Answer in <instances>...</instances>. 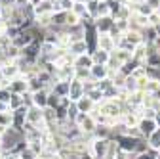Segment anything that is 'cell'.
Instances as JSON below:
<instances>
[{
  "label": "cell",
  "mask_w": 160,
  "mask_h": 159,
  "mask_svg": "<svg viewBox=\"0 0 160 159\" xmlns=\"http://www.w3.org/2000/svg\"><path fill=\"white\" fill-rule=\"evenodd\" d=\"M8 90L12 94H25L29 92V85H27V79L23 75H17L15 79H12L10 85H8Z\"/></svg>",
  "instance_id": "obj_1"
},
{
  "label": "cell",
  "mask_w": 160,
  "mask_h": 159,
  "mask_svg": "<svg viewBox=\"0 0 160 159\" xmlns=\"http://www.w3.org/2000/svg\"><path fill=\"white\" fill-rule=\"evenodd\" d=\"M48 92L50 90H46V88H40L36 92H31V106H36L40 109L48 107Z\"/></svg>",
  "instance_id": "obj_2"
},
{
  "label": "cell",
  "mask_w": 160,
  "mask_h": 159,
  "mask_svg": "<svg viewBox=\"0 0 160 159\" xmlns=\"http://www.w3.org/2000/svg\"><path fill=\"white\" fill-rule=\"evenodd\" d=\"M84 96V86H82V83L80 81H76V79H72V81L69 83V100L71 102H78L80 98Z\"/></svg>",
  "instance_id": "obj_3"
},
{
  "label": "cell",
  "mask_w": 160,
  "mask_h": 159,
  "mask_svg": "<svg viewBox=\"0 0 160 159\" xmlns=\"http://www.w3.org/2000/svg\"><path fill=\"white\" fill-rule=\"evenodd\" d=\"M93 65V59L90 54H80V56H74V62H72V67L74 69H90Z\"/></svg>",
  "instance_id": "obj_4"
},
{
  "label": "cell",
  "mask_w": 160,
  "mask_h": 159,
  "mask_svg": "<svg viewBox=\"0 0 160 159\" xmlns=\"http://www.w3.org/2000/svg\"><path fill=\"white\" fill-rule=\"evenodd\" d=\"M137 129H139V132H141V136H149V134L154 132V129H158V127H156V123H154V119H141Z\"/></svg>",
  "instance_id": "obj_5"
},
{
  "label": "cell",
  "mask_w": 160,
  "mask_h": 159,
  "mask_svg": "<svg viewBox=\"0 0 160 159\" xmlns=\"http://www.w3.org/2000/svg\"><path fill=\"white\" fill-rule=\"evenodd\" d=\"M74 104H76V107H78V111H80V113H90V109L93 107V102L90 100V98H88L86 94H84L82 98H80L78 102H74Z\"/></svg>",
  "instance_id": "obj_6"
},
{
  "label": "cell",
  "mask_w": 160,
  "mask_h": 159,
  "mask_svg": "<svg viewBox=\"0 0 160 159\" xmlns=\"http://www.w3.org/2000/svg\"><path fill=\"white\" fill-rule=\"evenodd\" d=\"M21 106H25L23 96H21V94H12L10 102H8V109H10V111H15L17 107H21Z\"/></svg>",
  "instance_id": "obj_7"
},
{
  "label": "cell",
  "mask_w": 160,
  "mask_h": 159,
  "mask_svg": "<svg viewBox=\"0 0 160 159\" xmlns=\"http://www.w3.org/2000/svg\"><path fill=\"white\" fill-rule=\"evenodd\" d=\"M12 121H13V115L12 111H0V127L2 129H12Z\"/></svg>",
  "instance_id": "obj_8"
},
{
  "label": "cell",
  "mask_w": 160,
  "mask_h": 159,
  "mask_svg": "<svg viewBox=\"0 0 160 159\" xmlns=\"http://www.w3.org/2000/svg\"><path fill=\"white\" fill-rule=\"evenodd\" d=\"M149 144H151V148H154V150L160 148V127L154 129V132L149 134Z\"/></svg>",
  "instance_id": "obj_9"
},
{
  "label": "cell",
  "mask_w": 160,
  "mask_h": 159,
  "mask_svg": "<svg viewBox=\"0 0 160 159\" xmlns=\"http://www.w3.org/2000/svg\"><path fill=\"white\" fill-rule=\"evenodd\" d=\"M93 150H95V157H105L107 140H95V144H93Z\"/></svg>",
  "instance_id": "obj_10"
},
{
  "label": "cell",
  "mask_w": 160,
  "mask_h": 159,
  "mask_svg": "<svg viewBox=\"0 0 160 159\" xmlns=\"http://www.w3.org/2000/svg\"><path fill=\"white\" fill-rule=\"evenodd\" d=\"M17 157H19V159H38V153H36L32 148H29V146H27V148H25L21 153H19Z\"/></svg>",
  "instance_id": "obj_11"
},
{
  "label": "cell",
  "mask_w": 160,
  "mask_h": 159,
  "mask_svg": "<svg viewBox=\"0 0 160 159\" xmlns=\"http://www.w3.org/2000/svg\"><path fill=\"white\" fill-rule=\"evenodd\" d=\"M10 98H12V92H10L8 88H0V102H2V104H8Z\"/></svg>",
  "instance_id": "obj_12"
},
{
  "label": "cell",
  "mask_w": 160,
  "mask_h": 159,
  "mask_svg": "<svg viewBox=\"0 0 160 159\" xmlns=\"http://www.w3.org/2000/svg\"><path fill=\"white\" fill-rule=\"evenodd\" d=\"M95 130H97V136H99V138H101V136L107 138V134H109V129H107V127H95Z\"/></svg>",
  "instance_id": "obj_13"
},
{
  "label": "cell",
  "mask_w": 160,
  "mask_h": 159,
  "mask_svg": "<svg viewBox=\"0 0 160 159\" xmlns=\"http://www.w3.org/2000/svg\"><path fill=\"white\" fill-rule=\"evenodd\" d=\"M0 6H15V0H0Z\"/></svg>",
  "instance_id": "obj_14"
},
{
  "label": "cell",
  "mask_w": 160,
  "mask_h": 159,
  "mask_svg": "<svg viewBox=\"0 0 160 159\" xmlns=\"http://www.w3.org/2000/svg\"><path fill=\"white\" fill-rule=\"evenodd\" d=\"M137 159H154L152 155H149V153H139V157Z\"/></svg>",
  "instance_id": "obj_15"
},
{
  "label": "cell",
  "mask_w": 160,
  "mask_h": 159,
  "mask_svg": "<svg viewBox=\"0 0 160 159\" xmlns=\"http://www.w3.org/2000/svg\"><path fill=\"white\" fill-rule=\"evenodd\" d=\"M154 123H156V127L160 125V111H156V113H154Z\"/></svg>",
  "instance_id": "obj_16"
},
{
  "label": "cell",
  "mask_w": 160,
  "mask_h": 159,
  "mask_svg": "<svg viewBox=\"0 0 160 159\" xmlns=\"http://www.w3.org/2000/svg\"><path fill=\"white\" fill-rule=\"evenodd\" d=\"M27 0H15V6H25Z\"/></svg>",
  "instance_id": "obj_17"
},
{
  "label": "cell",
  "mask_w": 160,
  "mask_h": 159,
  "mask_svg": "<svg viewBox=\"0 0 160 159\" xmlns=\"http://www.w3.org/2000/svg\"><path fill=\"white\" fill-rule=\"evenodd\" d=\"M0 150H2V136H0Z\"/></svg>",
  "instance_id": "obj_18"
},
{
  "label": "cell",
  "mask_w": 160,
  "mask_h": 159,
  "mask_svg": "<svg viewBox=\"0 0 160 159\" xmlns=\"http://www.w3.org/2000/svg\"><path fill=\"white\" fill-rule=\"evenodd\" d=\"M0 159H2V151H0Z\"/></svg>",
  "instance_id": "obj_19"
}]
</instances>
